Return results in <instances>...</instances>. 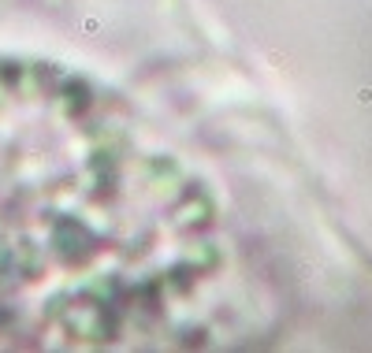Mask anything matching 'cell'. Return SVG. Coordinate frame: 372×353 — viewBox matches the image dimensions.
I'll return each instance as SVG.
<instances>
[{"instance_id": "cell-1", "label": "cell", "mask_w": 372, "mask_h": 353, "mask_svg": "<svg viewBox=\"0 0 372 353\" xmlns=\"http://www.w3.org/2000/svg\"><path fill=\"white\" fill-rule=\"evenodd\" d=\"M197 182L97 93L0 56V350L190 338L223 275Z\"/></svg>"}]
</instances>
